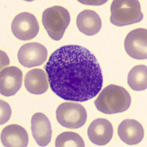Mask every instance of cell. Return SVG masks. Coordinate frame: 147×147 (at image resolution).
Segmentation results:
<instances>
[{
    "label": "cell",
    "mask_w": 147,
    "mask_h": 147,
    "mask_svg": "<svg viewBox=\"0 0 147 147\" xmlns=\"http://www.w3.org/2000/svg\"><path fill=\"white\" fill-rule=\"evenodd\" d=\"M51 90L66 100L83 102L96 97L103 77L93 53L81 46H64L51 54L44 67Z\"/></svg>",
    "instance_id": "6da1fadb"
},
{
    "label": "cell",
    "mask_w": 147,
    "mask_h": 147,
    "mask_svg": "<svg viewBox=\"0 0 147 147\" xmlns=\"http://www.w3.org/2000/svg\"><path fill=\"white\" fill-rule=\"evenodd\" d=\"M131 102L129 92L124 88L111 84L102 90L94 103L96 109L101 112L112 114L126 111Z\"/></svg>",
    "instance_id": "7a4b0ae2"
},
{
    "label": "cell",
    "mask_w": 147,
    "mask_h": 147,
    "mask_svg": "<svg viewBox=\"0 0 147 147\" xmlns=\"http://www.w3.org/2000/svg\"><path fill=\"white\" fill-rule=\"evenodd\" d=\"M110 10L111 23L119 27L139 23L144 17L140 3L137 0H114Z\"/></svg>",
    "instance_id": "3957f363"
},
{
    "label": "cell",
    "mask_w": 147,
    "mask_h": 147,
    "mask_svg": "<svg viewBox=\"0 0 147 147\" xmlns=\"http://www.w3.org/2000/svg\"><path fill=\"white\" fill-rule=\"evenodd\" d=\"M70 21V13L62 7L48 8L43 13V24L49 36L54 40H59L63 37Z\"/></svg>",
    "instance_id": "277c9868"
},
{
    "label": "cell",
    "mask_w": 147,
    "mask_h": 147,
    "mask_svg": "<svg viewBox=\"0 0 147 147\" xmlns=\"http://www.w3.org/2000/svg\"><path fill=\"white\" fill-rule=\"evenodd\" d=\"M56 116L61 125L70 129L83 126L87 118L86 110L82 105L70 102L61 104L56 110Z\"/></svg>",
    "instance_id": "5b68a950"
},
{
    "label": "cell",
    "mask_w": 147,
    "mask_h": 147,
    "mask_svg": "<svg viewBox=\"0 0 147 147\" xmlns=\"http://www.w3.org/2000/svg\"><path fill=\"white\" fill-rule=\"evenodd\" d=\"M12 30L16 37L21 40L33 39L39 32V26L35 16L30 13H21L12 21Z\"/></svg>",
    "instance_id": "8992f818"
},
{
    "label": "cell",
    "mask_w": 147,
    "mask_h": 147,
    "mask_svg": "<svg viewBox=\"0 0 147 147\" xmlns=\"http://www.w3.org/2000/svg\"><path fill=\"white\" fill-rule=\"evenodd\" d=\"M47 57L46 48L37 42H30L22 46L18 51V60L20 64L27 68L41 66Z\"/></svg>",
    "instance_id": "52a82bcc"
},
{
    "label": "cell",
    "mask_w": 147,
    "mask_h": 147,
    "mask_svg": "<svg viewBox=\"0 0 147 147\" xmlns=\"http://www.w3.org/2000/svg\"><path fill=\"white\" fill-rule=\"evenodd\" d=\"M147 31L139 28L127 34L124 41L125 51L130 57L137 60L147 59Z\"/></svg>",
    "instance_id": "ba28073f"
},
{
    "label": "cell",
    "mask_w": 147,
    "mask_h": 147,
    "mask_svg": "<svg viewBox=\"0 0 147 147\" xmlns=\"http://www.w3.org/2000/svg\"><path fill=\"white\" fill-rule=\"evenodd\" d=\"M23 74L15 67L3 69L0 74V90L2 95L6 97L15 95L22 86Z\"/></svg>",
    "instance_id": "9c48e42d"
},
{
    "label": "cell",
    "mask_w": 147,
    "mask_h": 147,
    "mask_svg": "<svg viewBox=\"0 0 147 147\" xmlns=\"http://www.w3.org/2000/svg\"><path fill=\"white\" fill-rule=\"evenodd\" d=\"M31 129L34 139L41 146H45L51 141L52 130L48 118L42 113H36L31 119Z\"/></svg>",
    "instance_id": "30bf717a"
},
{
    "label": "cell",
    "mask_w": 147,
    "mask_h": 147,
    "mask_svg": "<svg viewBox=\"0 0 147 147\" xmlns=\"http://www.w3.org/2000/svg\"><path fill=\"white\" fill-rule=\"evenodd\" d=\"M113 128L109 121L98 119L91 123L87 130L89 140L95 144L104 146L111 140Z\"/></svg>",
    "instance_id": "8fae6325"
},
{
    "label": "cell",
    "mask_w": 147,
    "mask_h": 147,
    "mask_svg": "<svg viewBox=\"0 0 147 147\" xmlns=\"http://www.w3.org/2000/svg\"><path fill=\"white\" fill-rule=\"evenodd\" d=\"M118 133L123 142L129 145L139 144L144 137L142 124L134 119H125L119 126Z\"/></svg>",
    "instance_id": "7c38bea8"
},
{
    "label": "cell",
    "mask_w": 147,
    "mask_h": 147,
    "mask_svg": "<svg viewBox=\"0 0 147 147\" xmlns=\"http://www.w3.org/2000/svg\"><path fill=\"white\" fill-rule=\"evenodd\" d=\"M1 140L5 147H27L28 135L26 130L21 126L10 125L3 130Z\"/></svg>",
    "instance_id": "4fadbf2b"
},
{
    "label": "cell",
    "mask_w": 147,
    "mask_h": 147,
    "mask_svg": "<svg viewBox=\"0 0 147 147\" xmlns=\"http://www.w3.org/2000/svg\"><path fill=\"white\" fill-rule=\"evenodd\" d=\"M77 24L80 32L87 36L97 34L102 28V23L99 15L91 10H85L79 13Z\"/></svg>",
    "instance_id": "5bb4252c"
},
{
    "label": "cell",
    "mask_w": 147,
    "mask_h": 147,
    "mask_svg": "<svg viewBox=\"0 0 147 147\" xmlns=\"http://www.w3.org/2000/svg\"><path fill=\"white\" fill-rule=\"evenodd\" d=\"M25 86L28 91L32 94L40 95L45 92L48 89L49 84L44 71L40 69L29 71L25 76Z\"/></svg>",
    "instance_id": "9a60e30c"
},
{
    "label": "cell",
    "mask_w": 147,
    "mask_h": 147,
    "mask_svg": "<svg viewBox=\"0 0 147 147\" xmlns=\"http://www.w3.org/2000/svg\"><path fill=\"white\" fill-rule=\"evenodd\" d=\"M147 72V67L145 65H137L132 68L127 78V83L132 89L136 91L146 89Z\"/></svg>",
    "instance_id": "2e32d148"
},
{
    "label": "cell",
    "mask_w": 147,
    "mask_h": 147,
    "mask_svg": "<svg viewBox=\"0 0 147 147\" xmlns=\"http://www.w3.org/2000/svg\"><path fill=\"white\" fill-rule=\"evenodd\" d=\"M56 147H85L81 137L75 132H68L58 135L55 142Z\"/></svg>",
    "instance_id": "e0dca14e"
},
{
    "label": "cell",
    "mask_w": 147,
    "mask_h": 147,
    "mask_svg": "<svg viewBox=\"0 0 147 147\" xmlns=\"http://www.w3.org/2000/svg\"><path fill=\"white\" fill-rule=\"evenodd\" d=\"M11 110L6 102L1 100V124H3L10 118Z\"/></svg>",
    "instance_id": "ac0fdd59"
}]
</instances>
